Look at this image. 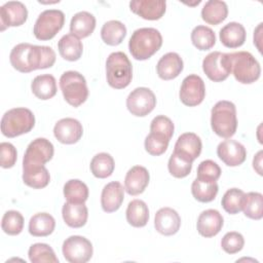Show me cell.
<instances>
[{"label":"cell","mask_w":263,"mask_h":263,"mask_svg":"<svg viewBox=\"0 0 263 263\" xmlns=\"http://www.w3.org/2000/svg\"><path fill=\"white\" fill-rule=\"evenodd\" d=\"M9 61L18 72L29 73L52 67L55 63V52L49 46L20 43L11 49Z\"/></svg>","instance_id":"6da1fadb"},{"label":"cell","mask_w":263,"mask_h":263,"mask_svg":"<svg viewBox=\"0 0 263 263\" xmlns=\"http://www.w3.org/2000/svg\"><path fill=\"white\" fill-rule=\"evenodd\" d=\"M162 45V36L155 28L137 29L128 41V49L133 58L145 61L156 53Z\"/></svg>","instance_id":"7a4b0ae2"},{"label":"cell","mask_w":263,"mask_h":263,"mask_svg":"<svg viewBox=\"0 0 263 263\" xmlns=\"http://www.w3.org/2000/svg\"><path fill=\"white\" fill-rule=\"evenodd\" d=\"M211 126L217 136L231 138L237 128L235 105L225 100L217 102L211 111Z\"/></svg>","instance_id":"3957f363"},{"label":"cell","mask_w":263,"mask_h":263,"mask_svg":"<svg viewBox=\"0 0 263 263\" xmlns=\"http://www.w3.org/2000/svg\"><path fill=\"white\" fill-rule=\"evenodd\" d=\"M106 77L108 84L115 89H122L129 85L133 67L124 52L115 51L109 54L106 61Z\"/></svg>","instance_id":"277c9868"},{"label":"cell","mask_w":263,"mask_h":263,"mask_svg":"<svg viewBox=\"0 0 263 263\" xmlns=\"http://www.w3.org/2000/svg\"><path fill=\"white\" fill-rule=\"evenodd\" d=\"M35 125V116L30 109L13 108L4 113L1 119V132L7 138L27 134Z\"/></svg>","instance_id":"5b68a950"},{"label":"cell","mask_w":263,"mask_h":263,"mask_svg":"<svg viewBox=\"0 0 263 263\" xmlns=\"http://www.w3.org/2000/svg\"><path fill=\"white\" fill-rule=\"evenodd\" d=\"M231 73L242 84H251L257 81L261 74V67L255 57L249 51H236L229 53Z\"/></svg>","instance_id":"8992f818"},{"label":"cell","mask_w":263,"mask_h":263,"mask_svg":"<svg viewBox=\"0 0 263 263\" xmlns=\"http://www.w3.org/2000/svg\"><path fill=\"white\" fill-rule=\"evenodd\" d=\"M60 87L66 102L75 108L82 105L88 97L86 80L77 71L63 73L60 78Z\"/></svg>","instance_id":"52a82bcc"},{"label":"cell","mask_w":263,"mask_h":263,"mask_svg":"<svg viewBox=\"0 0 263 263\" xmlns=\"http://www.w3.org/2000/svg\"><path fill=\"white\" fill-rule=\"evenodd\" d=\"M64 24L65 14L62 10L46 9L38 15L33 33L38 40H50L62 30Z\"/></svg>","instance_id":"ba28073f"},{"label":"cell","mask_w":263,"mask_h":263,"mask_svg":"<svg viewBox=\"0 0 263 263\" xmlns=\"http://www.w3.org/2000/svg\"><path fill=\"white\" fill-rule=\"evenodd\" d=\"M64 258L70 263H85L92 257L91 242L80 235H72L65 239L62 247Z\"/></svg>","instance_id":"9c48e42d"},{"label":"cell","mask_w":263,"mask_h":263,"mask_svg":"<svg viewBox=\"0 0 263 263\" xmlns=\"http://www.w3.org/2000/svg\"><path fill=\"white\" fill-rule=\"evenodd\" d=\"M202 70L212 81H224L231 73L229 53L220 51L209 53L202 61Z\"/></svg>","instance_id":"30bf717a"},{"label":"cell","mask_w":263,"mask_h":263,"mask_svg":"<svg viewBox=\"0 0 263 263\" xmlns=\"http://www.w3.org/2000/svg\"><path fill=\"white\" fill-rule=\"evenodd\" d=\"M53 153V145L49 140L37 138L28 145L23 158V166L44 165L52 158Z\"/></svg>","instance_id":"8fae6325"},{"label":"cell","mask_w":263,"mask_h":263,"mask_svg":"<svg viewBox=\"0 0 263 263\" xmlns=\"http://www.w3.org/2000/svg\"><path fill=\"white\" fill-rule=\"evenodd\" d=\"M156 106L154 92L148 87H137L132 90L126 99L128 111L138 117L148 115Z\"/></svg>","instance_id":"7c38bea8"},{"label":"cell","mask_w":263,"mask_h":263,"mask_svg":"<svg viewBox=\"0 0 263 263\" xmlns=\"http://www.w3.org/2000/svg\"><path fill=\"white\" fill-rule=\"evenodd\" d=\"M180 100L188 107L199 105L205 97V85L200 76L191 74L184 78L180 88Z\"/></svg>","instance_id":"4fadbf2b"},{"label":"cell","mask_w":263,"mask_h":263,"mask_svg":"<svg viewBox=\"0 0 263 263\" xmlns=\"http://www.w3.org/2000/svg\"><path fill=\"white\" fill-rule=\"evenodd\" d=\"M28 18V9L20 1H8L0 7L1 31L7 27H18L25 24Z\"/></svg>","instance_id":"5bb4252c"},{"label":"cell","mask_w":263,"mask_h":263,"mask_svg":"<svg viewBox=\"0 0 263 263\" xmlns=\"http://www.w3.org/2000/svg\"><path fill=\"white\" fill-rule=\"evenodd\" d=\"M83 134L82 124L75 118L66 117L59 120L53 127V135L55 139L63 144L77 143Z\"/></svg>","instance_id":"9a60e30c"},{"label":"cell","mask_w":263,"mask_h":263,"mask_svg":"<svg viewBox=\"0 0 263 263\" xmlns=\"http://www.w3.org/2000/svg\"><path fill=\"white\" fill-rule=\"evenodd\" d=\"M218 157L228 166H237L245 162L247 150L235 140H225L217 147Z\"/></svg>","instance_id":"2e32d148"},{"label":"cell","mask_w":263,"mask_h":263,"mask_svg":"<svg viewBox=\"0 0 263 263\" xmlns=\"http://www.w3.org/2000/svg\"><path fill=\"white\" fill-rule=\"evenodd\" d=\"M181 226V217L172 208H161L155 214L154 227L162 235L176 234Z\"/></svg>","instance_id":"e0dca14e"},{"label":"cell","mask_w":263,"mask_h":263,"mask_svg":"<svg viewBox=\"0 0 263 263\" xmlns=\"http://www.w3.org/2000/svg\"><path fill=\"white\" fill-rule=\"evenodd\" d=\"M130 10L140 17L148 21H156L162 17L166 10V2L163 0H139L129 2Z\"/></svg>","instance_id":"ac0fdd59"},{"label":"cell","mask_w":263,"mask_h":263,"mask_svg":"<svg viewBox=\"0 0 263 263\" xmlns=\"http://www.w3.org/2000/svg\"><path fill=\"white\" fill-rule=\"evenodd\" d=\"M202 143L196 134L184 133L178 138L174 152L193 162L200 155Z\"/></svg>","instance_id":"d6986e66"},{"label":"cell","mask_w":263,"mask_h":263,"mask_svg":"<svg viewBox=\"0 0 263 263\" xmlns=\"http://www.w3.org/2000/svg\"><path fill=\"white\" fill-rule=\"evenodd\" d=\"M223 223L222 215L217 210L209 209L201 212L198 216L196 228L201 236L213 237L221 231Z\"/></svg>","instance_id":"ffe728a7"},{"label":"cell","mask_w":263,"mask_h":263,"mask_svg":"<svg viewBox=\"0 0 263 263\" xmlns=\"http://www.w3.org/2000/svg\"><path fill=\"white\" fill-rule=\"evenodd\" d=\"M149 180L150 175L148 170L142 165H135L125 175L124 189L129 195H139L145 191Z\"/></svg>","instance_id":"44dd1931"},{"label":"cell","mask_w":263,"mask_h":263,"mask_svg":"<svg viewBox=\"0 0 263 263\" xmlns=\"http://www.w3.org/2000/svg\"><path fill=\"white\" fill-rule=\"evenodd\" d=\"M124 199V188L121 183L113 181L104 186L101 194V205L104 212H116Z\"/></svg>","instance_id":"7402d4cb"},{"label":"cell","mask_w":263,"mask_h":263,"mask_svg":"<svg viewBox=\"0 0 263 263\" xmlns=\"http://www.w3.org/2000/svg\"><path fill=\"white\" fill-rule=\"evenodd\" d=\"M183 60L177 52L163 54L156 65L157 74L163 80H172L178 77L183 71Z\"/></svg>","instance_id":"603a6c76"},{"label":"cell","mask_w":263,"mask_h":263,"mask_svg":"<svg viewBox=\"0 0 263 263\" xmlns=\"http://www.w3.org/2000/svg\"><path fill=\"white\" fill-rule=\"evenodd\" d=\"M221 43L228 48L240 47L247 37L245 27L236 22H231L225 25L219 33Z\"/></svg>","instance_id":"cb8c5ba5"},{"label":"cell","mask_w":263,"mask_h":263,"mask_svg":"<svg viewBox=\"0 0 263 263\" xmlns=\"http://www.w3.org/2000/svg\"><path fill=\"white\" fill-rule=\"evenodd\" d=\"M65 223L72 228H80L85 225L88 218V210L84 203L67 201L62 209Z\"/></svg>","instance_id":"d4e9b609"},{"label":"cell","mask_w":263,"mask_h":263,"mask_svg":"<svg viewBox=\"0 0 263 263\" xmlns=\"http://www.w3.org/2000/svg\"><path fill=\"white\" fill-rule=\"evenodd\" d=\"M96 28V17L87 11L75 13L70 22V32L78 38H85L91 35Z\"/></svg>","instance_id":"484cf974"},{"label":"cell","mask_w":263,"mask_h":263,"mask_svg":"<svg viewBox=\"0 0 263 263\" xmlns=\"http://www.w3.org/2000/svg\"><path fill=\"white\" fill-rule=\"evenodd\" d=\"M58 49L61 57L70 62L77 61L81 58L83 51L82 42L73 34L64 35L58 43Z\"/></svg>","instance_id":"4316f807"},{"label":"cell","mask_w":263,"mask_h":263,"mask_svg":"<svg viewBox=\"0 0 263 263\" xmlns=\"http://www.w3.org/2000/svg\"><path fill=\"white\" fill-rule=\"evenodd\" d=\"M31 89L34 96L40 100H49L57 93V81L50 74H42L36 76L32 83Z\"/></svg>","instance_id":"83f0119b"},{"label":"cell","mask_w":263,"mask_h":263,"mask_svg":"<svg viewBox=\"0 0 263 263\" xmlns=\"http://www.w3.org/2000/svg\"><path fill=\"white\" fill-rule=\"evenodd\" d=\"M228 15V6L226 2L220 0H210L205 2L201 9L202 20L213 26L219 25Z\"/></svg>","instance_id":"f1b7e54d"},{"label":"cell","mask_w":263,"mask_h":263,"mask_svg":"<svg viewBox=\"0 0 263 263\" xmlns=\"http://www.w3.org/2000/svg\"><path fill=\"white\" fill-rule=\"evenodd\" d=\"M23 181L31 188L41 189L49 184L50 175L44 165L23 166Z\"/></svg>","instance_id":"f546056e"},{"label":"cell","mask_w":263,"mask_h":263,"mask_svg":"<svg viewBox=\"0 0 263 263\" xmlns=\"http://www.w3.org/2000/svg\"><path fill=\"white\" fill-rule=\"evenodd\" d=\"M55 220L48 213H37L29 222V232L33 236H47L53 232Z\"/></svg>","instance_id":"4dcf8cb0"},{"label":"cell","mask_w":263,"mask_h":263,"mask_svg":"<svg viewBox=\"0 0 263 263\" xmlns=\"http://www.w3.org/2000/svg\"><path fill=\"white\" fill-rule=\"evenodd\" d=\"M126 221L133 227H144L149 220V210L145 201L141 199L132 200L126 209Z\"/></svg>","instance_id":"1f68e13d"},{"label":"cell","mask_w":263,"mask_h":263,"mask_svg":"<svg viewBox=\"0 0 263 263\" xmlns=\"http://www.w3.org/2000/svg\"><path fill=\"white\" fill-rule=\"evenodd\" d=\"M126 36V27L119 21H108L101 29L102 40L111 46L120 44Z\"/></svg>","instance_id":"d6a6232c"},{"label":"cell","mask_w":263,"mask_h":263,"mask_svg":"<svg viewBox=\"0 0 263 263\" xmlns=\"http://www.w3.org/2000/svg\"><path fill=\"white\" fill-rule=\"evenodd\" d=\"M115 167L113 157L106 152L96 154L90 161V171L96 178L105 179L112 175Z\"/></svg>","instance_id":"836d02e7"},{"label":"cell","mask_w":263,"mask_h":263,"mask_svg":"<svg viewBox=\"0 0 263 263\" xmlns=\"http://www.w3.org/2000/svg\"><path fill=\"white\" fill-rule=\"evenodd\" d=\"M64 196L69 202L84 203L88 198V187L78 179H72L64 185Z\"/></svg>","instance_id":"e575fe53"},{"label":"cell","mask_w":263,"mask_h":263,"mask_svg":"<svg viewBox=\"0 0 263 263\" xmlns=\"http://www.w3.org/2000/svg\"><path fill=\"white\" fill-rule=\"evenodd\" d=\"M218 184L217 182H203L197 178L192 182L191 192L193 197L200 202L213 201L218 194Z\"/></svg>","instance_id":"d590c367"},{"label":"cell","mask_w":263,"mask_h":263,"mask_svg":"<svg viewBox=\"0 0 263 263\" xmlns=\"http://www.w3.org/2000/svg\"><path fill=\"white\" fill-rule=\"evenodd\" d=\"M192 44L199 50H209L216 43L214 31L206 26H196L191 32Z\"/></svg>","instance_id":"8d00e7d4"},{"label":"cell","mask_w":263,"mask_h":263,"mask_svg":"<svg viewBox=\"0 0 263 263\" xmlns=\"http://www.w3.org/2000/svg\"><path fill=\"white\" fill-rule=\"evenodd\" d=\"M246 217L253 220H260L263 217V195L259 192L245 194L242 210Z\"/></svg>","instance_id":"74e56055"},{"label":"cell","mask_w":263,"mask_h":263,"mask_svg":"<svg viewBox=\"0 0 263 263\" xmlns=\"http://www.w3.org/2000/svg\"><path fill=\"white\" fill-rule=\"evenodd\" d=\"M29 259L32 263H58L59 259L52 248L46 243L37 242L30 247L28 252Z\"/></svg>","instance_id":"f35d334b"},{"label":"cell","mask_w":263,"mask_h":263,"mask_svg":"<svg viewBox=\"0 0 263 263\" xmlns=\"http://www.w3.org/2000/svg\"><path fill=\"white\" fill-rule=\"evenodd\" d=\"M245 192L238 188L228 189L221 200V204L225 212L230 215H235L242 210Z\"/></svg>","instance_id":"ab89813d"},{"label":"cell","mask_w":263,"mask_h":263,"mask_svg":"<svg viewBox=\"0 0 263 263\" xmlns=\"http://www.w3.org/2000/svg\"><path fill=\"white\" fill-rule=\"evenodd\" d=\"M2 230L8 235H17L24 228V217L17 211H7L2 218Z\"/></svg>","instance_id":"60d3db41"},{"label":"cell","mask_w":263,"mask_h":263,"mask_svg":"<svg viewBox=\"0 0 263 263\" xmlns=\"http://www.w3.org/2000/svg\"><path fill=\"white\" fill-rule=\"evenodd\" d=\"M167 168L170 174L178 179L187 177L192 170V161L173 152L168 159Z\"/></svg>","instance_id":"b9f144b4"},{"label":"cell","mask_w":263,"mask_h":263,"mask_svg":"<svg viewBox=\"0 0 263 263\" xmlns=\"http://www.w3.org/2000/svg\"><path fill=\"white\" fill-rule=\"evenodd\" d=\"M170 140L163 136L150 133L145 139V149L152 156H158L163 154L168 146Z\"/></svg>","instance_id":"7bdbcfd3"},{"label":"cell","mask_w":263,"mask_h":263,"mask_svg":"<svg viewBox=\"0 0 263 263\" xmlns=\"http://www.w3.org/2000/svg\"><path fill=\"white\" fill-rule=\"evenodd\" d=\"M221 167L213 160L201 161L197 167V179L203 182H216L221 176Z\"/></svg>","instance_id":"ee69618b"},{"label":"cell","mask_w":263,"mask_h":263,"mask_svg":"<svg viewBox=\"0 0 263 263\" xmlns=\"http://www.w3.org/2000/svg\"><path fill=\"white\" fill-rule=\"evenodd\" d=\"M174 129L175 126L173 121L164 115H158L154 117L150 124V133L163 136L168 140L172 139L174 135Z\"/></svg>","instance_id":"f6af8a7d"},{"label":"cell","mask_w":263,"mask_h":263,"mask_svg":"<svg viewBox=\"0 0 263 263\" xmlns=\"http://www.w3.org/2000/svg\"><path fill=\"white\" fill-rule=\"evenodd\" d=\"M245 246V238L243 236L236 231H230L227 232L222 240H221V247L227 254H236L239 251L242 250Z\"/></svg>","instance_id":"bcb514c9"},{"label":"cell","mask_w":263,"mask_h":263,"mask_svg":"<svg viewBox=\"0 0 263 263\" xmlns=\"http://www.w3.org/2000/svg\"><path fill=\"white\" fill-rule=\"evenodd\" d=\"M17 158L16 149L14 146L7 142H2L0 144V165L3 168L12 167Z\"/></svg>","instance_id":"7dc6e473"},{"label":"cell","mask_w":263,"mask_h":263,"mask_svg":"<svg viewBox=\"0 0 263 263\" xmlns=\"http://www.w3.org/2000/svg\"><path fill=\"white\" fill-rule=\"evenodd\" d=\"M262 154L263 152L260 150L253 159V167L259 175H262Z\"/></svg>","instance_id":"c3c4849f"},{"label":"cell","mask_w":263,"mask_h":263,"mask_svg":"<svg viewBox=\"0 0 263 263\" xmlns=\"http://www.w3.org/2000/svg\"><path fill=\"white\" fill-rule=\"evenodd\" d=\"M261 29H262V23L259 24V26L254 31V44H256L258 48V42H261Z\"/></svg>","instance_id":"681fc988"}]
</instances>
